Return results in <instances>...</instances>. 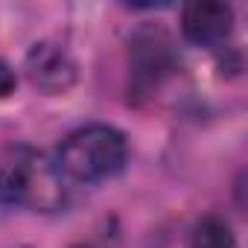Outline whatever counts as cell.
Wrapping results in <instances>:
<instances>
[{"label": "cell", "instance_id": "277c9868", "mask_svg": "<svg viewBox=\"0 0 248 248\" xmlns=\"http://www.w3.org/2000/svg\"><path fill=\"white\" fill-rule=\"evenodd\" d=\"M27 76L41 93H64L76 82V62L59 41H38L27 53Z\"/></svg>", "mask_w": 248, "mask_h": 248}, {"label": "cell", "instance_id": "5b68a950", "mask_svg": "<svg viewBox=\"0 0 248 248\" xmlns=\"http://www.w3.org/2000/svg\"><path fill=\"white\" fill-rule=\"evenodd\" d=\"M233 27V9L228 3H216V0H199V3L184 6L181 12V32L187 41L210 47L219 44L231 35Z\"/></svg>", "mask_w": 248, "mask_h": 248}, {"label": "cell", "instance_id": "3957f363", "mask_svg": "<svg viewBox=\"0 0 248 248\" xmlns=\"http://www.w3.org/2000/svg\"><path fill=\"white\" fill-rule=\"evenodd\" d=\"M129 73H132V88L138 96H152L161 82L175 70V53L170 38L161 30H143L132 38L129 50Z\"/></svg>", "mask_w": 248, "mask_h": 248}, {"label": "cell", "instance_id": "7a4b0ae2", "mask_svg": "<svg viewBox=\"0 0 248 248\" xmlns=\"http://www.w3.org/2000/svg\"><path fill=\"white\" fill-rule=\"evenodd\" d=\"M129 158V143L111 126H85L70 132L59 146V172L79 184L117 175Z\"/></svg>", "mask_w": 248, "mask_h": 248}, {"label": "cell", "instance_id": "6da1fadb", "mask_svg": "<svg viewBox=\"0 0 248 248\" xmlns=\"http://www.w3.org/2000/svg\"><path fill=\"white\" fill-rule=\"evenodd\" d=\"M64 175L38 149L9 146L0 152V204L50 213L64 204Z\"/></svg>", "mask_w": 248, "mask_h": 248}, {"label": "cell", "instance_id": "52a82bcc", "mask_svg": "<svg viewBox=\"0 0 248 248\" xmlns=\"http://www.w3.org/2000/svg\"><path fill=\"white\" fill-rule=\"evenodd\" d=\"M15 70L6 64V62H0V99H3V96H9L12 91H15Z\"/></svg>", "mask_w": 248, "mask_h": 248}, {"label": "cell", "instance_id": "8992f818", "mask_svg": "<svg viewBox=\"0 0 248 248\" xmlns=\"http://www.w3.org/2000/svg\"><path fill=\"white\" fill-rule=\"evenodd\" d=\"M193 248H236V239L225 219L204 216L193 231Z\"/></svg>", "mask_w": 248, "mask_h": 248}]
</instances>
